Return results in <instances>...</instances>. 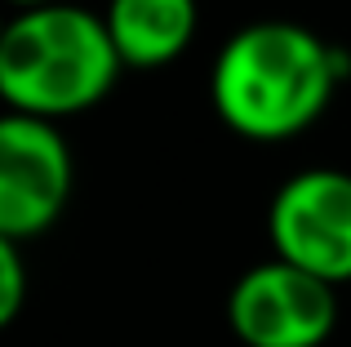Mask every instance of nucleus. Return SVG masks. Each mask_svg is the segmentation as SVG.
<instances>
[{
    "instance_id": "1",
    "label": "nucleus",
    "mask_w": 351,
    "mask_h": 347,
    "mask_svg": "<svg viewBox=\"0 0 351 347\" xmlns=\"http://www.w3.org/2000/svg\"><path fill=\"white\" fill-rule=\"evenodd\" d=\"M347 76V53L307 23L258 18L218 45L209 103L249 143H289L329 112Z\"/></svg>"
},
{
    "instance_id": "2",
    "label": "nucleus",
    "mask_w": 351,
    "mask_h": 347,
    "mask_svg": "<svg viewBox=\"0 0 351 347\" xmlns=\"http://www.w3.org/2000/svg\"><path fill=\"white\" fill-rule=\"evenodd\" d=\"M120 62L103 14L85 5H40L9 14L0 40V103L5 112H27L40 121L94 112L116 89Z\"/></svg>"
},
{
    "instance_id": "3",
    "label": "nucleus",
    "mask_w": 351,
    "mask_h": 347,
    "mask_svg": "<svg viewBox=\"0 0 351 347\" xmlns=\"http://www.w3.org/2000/svg\"><path fill=\"white\" fill-rule=\"evenodd\" d=\"M267 245L334 289L351 285V169L307 165L289 174L267 205Z\"/></svg>"
},
{
    "instance_id": "4",
    "label": "nucleus",
    "mask_w": 351,
    "mask_h": 347,
    "mask_svg": "<svg viewBox=\"0 0 351 347\" xmlns=\"http://www.w3.org/2000/svg\"><path fill=\"white\" fill-rule=\"evenodd\" d=\"M76 191V156L58 121L0 112V232L36 241L62 218Z\"/></svg>"
},
{
    "instance_id": "5",
    "label": "nucleus",
    "mask_w": 351,
    "mask_h": 347,
    "mask_svg": "<svg viewBox=\"0 0 351 347\" xmlns=\"http://www.w3.org/2000/svg\"><path fill=\"white\" fill-rule=\"evenodd\" d=\"M227 325L245 347H325L338 330V289L271 254L236 276Z\"/></svg>"
},
{
    "instance_id": "6",
    "label": "nucleus",
    "mask_w": 351,
    "mask_h": 347,
    "mask_svg": "<svg viewBox=\"0 0 351 347\" xmlns=\"http://www.w3.org/2000/svg\"><path fill=\"white\" fill-rule=\"evenodd\" d=\"M103 23L125 71H160L191 49L200 32L196 0H107Z\"/></svg>"
},
{
    "instance_id": "7",
    "label": "nucleus",
    "mask_w": 351,
    "mask_h": 347,
    "mask_svg": "<svg viewBox=\"0 0 351 347\" xmlns=\"http://www.w3.org/2000/svg\"><path fill=\"white\" fill-rule=\"evenodd\" d=\"M18 245L23 241L0 232V330H9L27 303V263Z\"/></svg>"
},
{
    "instance_id": "8",
    "label": "nucleus",
    "mask_w": 351,
    "mask_h": 347,
    "mask_svg": "<svg viewBox=\"0 0 351 347\" xmlns=\"http://www.w3.org/2000/svg\"><path fill=\"white\" fill-rule=\"evenodd\" d=\"M9 14H27V9H40V5H58V0H0Z\"/></svg>"
},
{
    "instance_id": "9",
    "label": "nucleus",
    "mask_w": 351,
    "mask_h": 347,
    "mask_svg": "<svg viewBox=\"0 0 351 347\" xmlns=\"http://www.w3.org/2000/svg\"><path fill=\"white\" fill-rule=\"evenodd\" d=\"M5 27H9V9L0 5V40H5Z\"/></svg>"
}]
</instances>
